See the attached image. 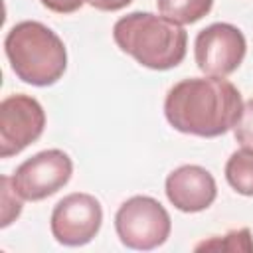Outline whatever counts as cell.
Masks as SVG:
<instances>
[{"mask_svg":"<svg viewBox=\"0 0 253 253\" xmlns=\"http://www.w3.org/2000/svg\"><path fill=\"white\" fill-rule=\"evenodd\" d=\"M243 109L239 89L225 77H190L178 81L164 99L170 126L184 134L213 138L235 126Z\"/></svg>","mask_w":253,"mask_h":253,"instance_id":"1","label":"cell"},{"mask_svg":"<svg viewBox=\"0 0 253 253\" xmlns=\"http://www.w3.org/2000/svg\"><path fill=\"white\" fill-rule=\"evenodd\" d=\"M113 38L125 53L154 71L172 69L186 57V30L162 14L130 12L117 20Z\"/></svg>","mask_w":253,"mask_h":253,"instance_id":"2","label":"cell"},{"mask_svg":"<svg viewBox=\"0 0 253 253\" xmlns=\"http://www.w3.org/2000/svg\"><path fill=\"white\" fill-rule=\"evenodd\" d=\"M4 51L16 77L28 85H53L67 67L65 43L42 22L26 20L12 26L4 40Z\"/></svg>","mask_w":253,"mask_h":253,"instance_id":"3","label":"cell"},{"mask_svg":"<svg viewBox=\"0 0 253 253\" xmlns=\"http://www.w3.org/2000/svg\"><path fill=\"white\" fill-rule=\"evenodd\" d=\"M115 229L128 249L150 251L160 247L172 229L166 208L150 196H132L115 213Z\"/></svg>","mask_w":253,"mask_h":253,"instance_id":"4","label":"cell"},{"mask_svg":"<svg viewBox=\"0 0 253 253\" xmlns=\"http://www.w3.org/2000/svg\"><path fill=\"white\" fill-rule=\"evenodd\" d=\"M71 174V158L59 148H49L24 160L12 176V186L22 200L40 202L61 190L69 182Z\"/></svg>","mask_w":253,"mask_h":253,"instance_id":"5","label":"cell"},{"mask_svg":"<svg viewBox=\"0 0 253 253\" xmlns=\"http://www.w3.org/2000/svg\"><path fill=\"white\" fill-rule=\"evenodd\" d=\"M247 51L245 36L239 28L225 22H215L204 28L194 42V57L206 75L225 77L233 73Z\"/></svg>","mask_w":253,"mask_h":253,"instance_id":"6","label":"cell"},{"mask_svg":"<svg viewBox=\"0 0 253 253\" xmlns=\"http://www.w3.org/2000/svg\"><path fill=\"white\" fill-rule=\"evenodd\" d=\"M45 128V113L30 95H8L0 103V156L10 158L36 142Z\"/></svg>","mask_w":253,"mask_h":253,"instance_id":"7","label":"cell"},{"mask_svg":"<svg viewBox=\"0 0 253 253\" xmlns=\"http://www.w3.org/2000/svg\"><path fill=\"white\" fill-rule=\"evenodd\" d=\"M103 208L91 194L75 192L59 200L51 211L49 227L57 243L79 247L89 243L101 229Z\"/></svg>","mask_w":253,"mask_h":253,"instance_id":"8","label":"cell"},{"mask_svg":"<svg viewBox=\"0 0 253 253\" xmlns=\"http://www.w3.org/2000/svg\"><path fill=\"white\" fill-rule=\"evenodd\" d=\"M168 202L184 211V213H198L208 210L217 196V186L213 176L196 164H186L172 170L166 178L164 186Z\"/></svg>","mask_w":253,"mask_h":253,"instance_id":"9","label":"cell"},{"mask_svg":"<svg viewBox=\"0 0 253 253\" xmlns=\"http://www.w3.org/2000/svg\"><path fill=\"white\" fill-rule=\"evenodd\" d=\"M225 180L241 196H253V148L235 150L225 162Z\"/></svg>","mask_w":253,"mask_h":253,"instance_id":"10","label":"cell"},{"mask_svg":"<svg viewBox=\"0 0 253 253\" xmlns=\"http://www.w3.org/2000/svg\"><path fill=\"white\" fill-rule=\"evenodd\" d=\"M156 4L164 18L180 26H186L210 14L213 0H156Z\"/></svg>","mask_w":253,"mask_h":253,"instance_id":"11","label":"cell"},{"mask_svg":"<svg viewBox=\"0 0 253 253\" xmlns=\"http://www.w3.org/2000/svg\"><path fill=\"white\" fill-rule=\"evenodd\" d=\"M202 249H221V251H253V239H251V231L247 227L237 229V231H229L223 237H213L210 241H204L200 245H196V251Z\"/></svg>","mask_w":253,"mask_h":253,"instance_id":"12","label":"cell"},{"mask_svg":"<svg viewBox=\"0 0 253 253\" xmlns=\"http://www.w3.org/2000/svg\"><path fill=\"white\" fill-rule=\"evenodd\" d=\"M0 202H2V221L0 227H8L22 213V196L12 186V176L0 178Z\"/></svg>","mask_w":253,"mask_h":253,"instance_id":"13","label":"cell"},{"mask_svg":"<svg viewBox=\"0 0 253 253\" xmlns=\"http://www.w3.org/2000/svg\"><path fill=\"white\" fill-rule=\"evenodd\" d=\"M233 136L241 146L253 148V99L243 103L241 115L233 126Z\"/></svg>","mask_w":253,"mask_h":253,"instance_id":"14","label":"cell"},{"mask_svg":"<svg viewBox=\"0 0 253 253\" xmlns=\"http://www.w3.org/2000/svg\"><path fill=\"white\" fill-rule=\"evenodd\" d=\"M47 10L57 14H73L77 12L87 0H40Z\"/></svg>","mask_w":253,"mask_h":253,"instance_id":"15","label":"cell"},{"mask_svg":"<svg viewBox=\"0 0 253 253\" xmlns=\"http://www.w3.org/2000/svg\"><path fill=\"white\" fill-rule=\"evenodd\" d=\"M93 8L101 10V12H117V10H123L126 8L132 0H87Z\"/></svg>","mask_w":253,"mask_h":253,"instance_id":"16","label":"cell"}]
</instances>
